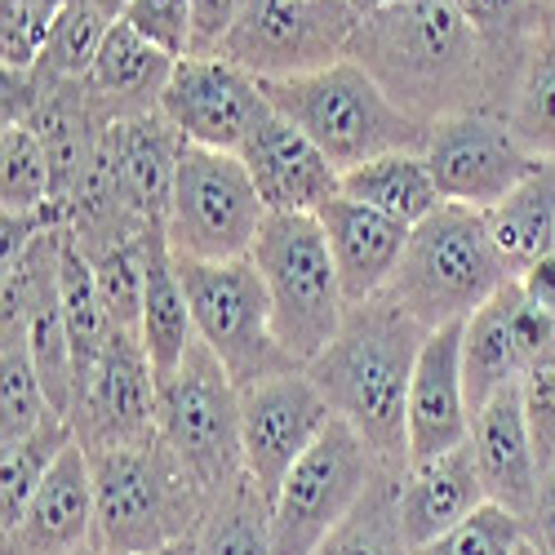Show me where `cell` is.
I'll return each mask as SVG.
<instances>
[{
  "instance_id": "ffe728a7",
  "label": "cell",
  "mask_w": 555,
  "mask_h": 555,
  "mask_svg": "<svg viewBox=\"0 0 555 555\" xmlns=\"http://www.w3.org/2000/svg\"><path fill=\"white\" fill-rule=\"evenodd\" d=\"M182 147L188 143H182L178 129L160 116V107L107 125L112 173H116L120 201L138 227H165Z\"/></svg>"
},
{
  "instance_id": "e0dca14e",
  "label": "cell",
  "mask_w": 555,
  "mask_h": 555,
  "mask_svg": "<svg viewBox=\"0 0 555 555\" xmlns=\"http://www.w3.org/2000/svg\"><path fill=\"white\" fill-rule=\"evenodd\" d=\"M476 409L467 396V374H462V320L440 325L427 334L418 364H413L409 383V467L413 462H431L440 453H453L472 440Z\"/></svg>"
},
{
  "instance_id": "4dcf8cb0",
  "label": "cell",
  "mask_w": 555,
  "mask_h": 555,
  "mask_svg": "<svg viewBox=\"0 0 555 555\" xmlns=\"http://www.w3.org/2000/svg\"><path fill=\"white\" fill-rule=\"evenodd\" d=\"M72 440H76L72 418L50 413V418H44L27 440L5 449V462H0V533H10L23 520L36 489L44 485V476H50V467Z\"/></svg>"
},
{
  "instance_id": "83f0119b",
  "label": "cell",
  "mask_w": 555,
  "mask_h": 555,
  "mask_svg": "<svg viewBox=\"0 0 555 555\" xmlns=\"http://www.w3.org/2000/svg\"><path fill=\"white\" fill-rule=\"evenodd\" d=\"M506 125L520 138V147L533 160H555V31L538 27L529 40L525 67L516 76L512 103H506Z\"/></svg>"
},
{
  "instance_id": "d6986e66",
  "label": "cell",
  "mask_w": 555,
  "mask_h": 555,
  "mask_svg": "<svg viewBox=\"0 0 555 555\" xmlns=\"http://www.w3.org/2000/svg\"><path fill=\"white\" fill-rule=\"evenodd\" d=\"M241 160L249 165V178L267 214H320L330 201L343 196V173L334 169V160L275 112L258 120Z\"/></svg>"
},
{
  "instance_id": "ac0fdd59",
  "label": "cell",
  "mask_w": 555,
  "mask_h": 555,
  "mask_svg": "<svg viewBox=\"0 0 555 555\" xmlns=\"http://www.w3.org/2000/svg\"><path fill=\"white\" fill-rule=\"evenodd\" d=\"M0 555H99L94 467L80 440L59 453L23 520L5 533Z\"/></svg>"
},
{
  "instance_id": "f1b7e54d",
  "label": "cell",
  "mask_w": 555,
  "mask_h": 555,
  "mask_svg": "<svg viewBox=\"0 0 555 555\" xmlns=\"http://www.w3.org/2000/svg\"><path fill=\"white\" fill-rule=\"evenodd\" d=\"M59 298H63L72 356H76V383H80L89 374V364L103 356V347L112 343L116 330H112V320L103 311V298H99L94 262H89V254L72 241L67 227H63V254H59Z\"/></svg>"
},
{
  "instance_id": "c3c4849f",
  "label": "cell",
  "mask_w": 555,
  "mask_h": 555,
  "mask_svg": "<svg viewBox=\"0 0 555 555\" xmlns=\"http://www.w3.org/2000/svg\"><path fill=\"white\" fill-rule=\"evenodd\" d=\"M516 555H546V551H542V546H538V542H533V538H525V542H520V551H516Z\"/></svg>"
},
{
  "instance_id": "2e32d148",
  "label": "cell",
  "mask_w": 555,
  "mask_h": 555,
  "mask_svg": "<svg viewBox=\"0 0 555 555\" xmlns=\"http://www.w3.org/2000/svg\"><path fill=\"white\" fill-rule=\"evenodd\" d=\"M555 347V315L529 302L520 281L498 289L480 311L462 320V374H467L472 409H480L502 387L520 383L525 369Z\"/></svg>"
},
{
  "instance_id": "30bf717a",
  "label": "cell",
  "mask_w": 555,
  "mask_h": 555,
  "mask_svg": "<svg viewBox=\"0 0 555 555\" xmlns=\"http://www.w3.org/2000/svg\"><path fill=\"white\" fill-rule=\"evenodd\" d=\"M387 467L343 418H334L285 476L281 493L271 502V538L275 555H315L356 506L374 489Z\"/></svg>"
},
{
  "instance_id": "4fadbf2b",
  "label": "cell",
  "mask_w": 555,
  "mask_h": 555,
  "mask_svg": "<svg viewBox=\"0 0 555 555\" xmlns=\"http://www.w3.org/2000/svg\"><path fill=\"white\" fill-rule=\"evenodd\" d=\"M334 423L330 400L320 396L307 369H289L258 387L241 391V449H245V476L275 502L285 476L298 467V457L325 436Z\"/></svg>"
},
{
  "instance_id": "9c48e42d",
  "label": "cell",
  "mask_w": 555,
  "mask_h": 555,
  "mask_svg": "<svg viewBox=\"0 0 555 555\" xmlns=\"http://www.w3.org/2000/svg\"><path fill=\"white\" fill-rule=\"evenodd\" d=\"M262 222H267V205L241 156L182 147L165 214V241L173 258H192V262L249 258Z\"/></svg>"
},
{
  "instance_id": "8d00e7d4",
  "label": "cell",
  "mask_w": 555,
  "mask_h": 555,
  "mask_svg": "<svg viewBox=\"0 0 555 555\" xmlns=\"http://www.w3.org/2000/svg\"><path fill=\"white\" fill-rule=\"evenodd\" d=\"M525 538H529V525L520 516H512L498 502H485L480 512H472L462 525H453L449 533L418 546L413 555H516Z\"/></svg>"
},
{
  "instance_id": "f546056e",
  "label": "cell",
  "mask_w": 555,
  "mask_h": 555,
  "mask_svg": "<svg viewBox=\"0 0 555 555\" xmlns=\"http://www.w3.org/2000/svg\"><path fill=\"white\" fill-rule=\"evenodd\" d=\"M196 538H201V555H275L271 502L249 476H241L227 493L209 502Z\"/></svg>"
},
{
  "instance_id": "7dc6e473",
  "label": "cell",
  "mask_w": 555,
  "mask_h": 555,
  "mask_svg": "<svg viewBox=\"0 0 555 555\" xmlns=\"http://www.w3.org/2000/svg\"><path fill=\"white\" fill-rule=\"evenodd\" d=\"M89 5H94L99 14H107L112 23H120V18H125V10H129V0H89Z\"/></svg>"
},
{
  "instance_id": "d590c367",
  "label": "cell",
  "mask_w": 555,
  "mask_h": 555,
  "mask_svg": "<svg viewBox=\"0 0 555 555\" xmlns=\"http://www.w3.org/2000/svg\"><path fill=\"white\" fill-rule=\"evenodd\" d=\"M89 262H94L99 298H103L112 330L138 338V330H143V302H147V231L94 254Z\"/></svg>"
},
{
  "instance_id": "8fae6325",
  "label": "cell",
  "mask_w": 555,
  "mask_h": 555,
  "mask_svg": "<svg viewBox=\"0 0 555 555\" xmlns=\"http://www.w3.org/2000/svg\"><path fill=\"white\" fill-rule=\"evenodd\" d=\"M360 14L347 0H245L222 54L254 80H294L351 54Z\"/></svg>"
},
{
  "instance_id": "cb8c5ba5",
  "label": "cell",
  "mask_w": 555,
  "mask_h": 555,
  "mask_svg": "<svg viewBox=\"0 0 555 555\" xmlns=\"http://www.w3.org/2000/svg\"><path fill=\"white\" fill-rule=\"evenodd\" d=\"M173 63H178L173 54H165L160 44H152L143 31L120 18V23H112L103 50H99L94 67H89V76L80 80V89L107 120L156 112L165 85L173 76Z\"/></svg>"
},
{
  "instance_id": "74e56055",
  "label": "cell",
  "mask_w": 555,
  "mask_h": 555,
  "mask_svg": "<svg viewBox=\"0 0 555 555\" xmlns=\"http://www.w3.org/2000/svg\"><path fill=\"white\" fill-rule=\"evenodd\" d=\"M453 5L472 18V27L489 40L493 54L525 63L529 40L538 36V23H542V10L533 0H453Z\"/></svg>"
},
{
  "instance_id": "836d02e7",
  "label": "cell",
  "mask_w": 555,
  "mask_h": 555,
  "mask_svg": "<svg viewBox=\"0 0 555 555\" xmlns=\"http://www.w3.org/2000/svg\"><path fill=\"white\" fill-rule=\"evenodd\" d=\"M396 485L400 476L383 472L374 489L360 498L356 512L315 546V555H413L400 529V512H396Z\"/></svg>"
},
{
  "instance_id": "44dd1931",
  "label": "cell",
  "mask_w": 555,
  "mask_h": 555,
  "mask_svg": "<svg viewBox=\"0 0 555 555\" xmlns=\"http://www.w3.org/2000/svg\"><path fill=\"white\" fill-rule=\"evenodd\" d=\"M472 449H476V467H480L489 502L506 506V512L529 525L538 489H542V462H538V449H533V436L525 423L516 383L502 387L498 396H489L476 409Z\"/></svg>"
},
{
  "instance_id": "d4e9b609",
  "label": "cell",
  "mask_w": 555,
  "mask_h": 555,
  "mask_svg": "<svg viewBox=\"0 0 555 555\" xmlns=\"http://www.w3.org/2000/svg\"><path fill=\"white\" fill-rule=\"evenodd\" d=\"M138 338H143V347H147L156 383L169 378L173 369L188 360V351L196 343L188 289H182L178 258L165 241V227L147 231V302H143V330H138Z\"/></svg>"
},
{
  "instance_id": "7c38bea8",
  "label": "cell",
  "mask_w": 555,
  "mask_h": 555,
  "mask_svg": "<svg viewBox=\"0 0 555 555\" xmlns=\"http://www.w3.org/2000/svg\"><path fill=\"white\" fill-rule=\"evenodd\" d=\"M423 156L436 173L440 196L480 214L502 205L538 165L498 112H457L436 120L427 129Z\"/></svg>"
},
{
  "instance_id": "4316f807",
  "label": "cell",
  "mask_w": 555,
  "mask_h": 555,
  "mask_svg": "<svg viewBox=\"0 0 555 555\" xmlns=\"http://www.w3.org/2000/svg\"><path fill=\"white\" fill-rule=\"evenodd\" d=\"M343 196L378 209L404 227H418L423 218H431L444 205V196L436 188V173H431L423 152H391V156H378L360 169H347Z\"/></svg>"
},
{
  "instance_id": "bcb514c9",
  "label": "cell",
  "mask_w": 555,
  "mask_h": 555,
  "mask_svg": "<svg viewBox=\"0 0 555 555\" xmlns=\"http://www.w3.org/2000/svg\"><path fill=\"white\" fill-rule=\"evenodd\" d=\"M152 555H201V538L192 533V538H182V542H173V546H160V551H152Z\"/></svg>"
},
{
  "instance_id": "d6a6232c",
  "label": "cell",
  "mask_w": 555,
  "mask_h": 555,
  "mask_svg": "<svg viewBox=\"0 0 555 555\" xmlns=\"http://www.w3.org/2000/svg\"><path fill=\"white\" fill-rule=\"evenodd\" d=\"M112 31V18L99 14L89 0H67L59 10L54 27H50V40L40 50V63L31 67L44 85H80L94 67L103 40Z\"/></svg>"
},
{
  "instance_id": "f35d334b",
  "label": "cell",
  "mask_w": 555,
  "mask_h": 555,
  "mask_svg": "<svg viewBox=\"0 0 555 555\" xmlns=\"http://www.w3.org/2000/svg\"><path fill=\"white\" fill-rule=\"evenodd\" d=\"M67 0H5L0 10V54L5 72H31L50 40V27Z\"/></svg>"
},
{
  "instance_id": "681fc988",
  "label": "cell",
  "mask_w": 555,
  "mask_h": 555,
  "mask_svg": "<svg viewBox=\"0 0 555 555\" xmlns=\"http://www.w3.org/2000/svg\"><path fill=\"white\" fill-rule=\"evenodd\" d=\"M542 27H551V31H555V0H551L546 14H542Z\"/></svg>"
},
{
  "instance_id": "9a60e30c",
  "label": "cell",
  "mask_w": 555,
  "mask_h": 555,
  "mask_svg": "<svg viewBox=\"0 0 555 555\" xmlns=\"http://www.w3.org/2000/svg\"><path fill=\"white\" fill-rule=\"evenodd\" d=\"M262 85L227 59H178L160 94V116L188 147L241 156L249 133L267 116Z\"/></svg>"
},
{
  "instance_id": "7a4b0ae2",
  "label": "cell",
  "mask_w": 555,
  "mask_h": 555,
  "mask_svg": "<svg viewBox=\"0 0 555 555\" xmlns=\"http://www.w3.org/2000/svg\"><path fill=\"white\" fill-rule=\"evenodd\" d=\"M427 325L409 315L391 294H378L360 307H347L338 338L320 351L307 374L391 476L409 472V383L427 343Z\"/></svg>"
},
{
  "instance_id": "f6af8a7d",
  "label": "cell",
  "mask_w": 555,
  "mask_h": 555,
  "mask_svg": "<svg viewBox=\"0 0 555 555\" xmlns=\"http://www.w3.org/2000/svg\"><path fill=\"white\" fill-rule=\"evenodd\" d=\"M347 5L364 18V14H378V10H391V5H404V0H347Z\"/></svg>"
},
{
  "instance_id": "6da1fadb",
  "label": "cell",
  "mask_w": 555,
  "mask_h": 555,
  "mask_svg": "<svg viewBox=\"0 0 555 555\" xmlns=\"http://www.w3.org/2000/svg\"><path fill=\"white\" fill-rule=\"evenodd\" d=\"M347 59H356L400 112L427 129L457 112L506 116L525 67L493 54L453 0H404L364 14Z\"/></svg>"
},
{
  "instance_id": "1f68e13d",
  "label": "cell",
  "mask_w": 555,
  "mask_h": 555,
  "mask_svg": "<svg viewBox=\"0 0 555 555\" xmlns=\"http://www.w3.org/2000/svg\"><path fill=\"white\" fill-rule=\"evenodd\" d=\"M50 413H59L40 387V369L31 360V343L23 325H5L0 343V444L27 440Z\"/></svg>"
},
{
  "instance_id": "603a6c76",
  "label": "cell",
  "mask_w": 555,
  "mask_h": 555,
  "mask_svg": "<svg viewBox=\"0 0 555 555\" xmlns=\"http://www.w3.org/2000/svg\"><path fill=\"white\" fill-rule=\"evenodd\" d=\"M485 502H489V493H485V480L476 467L472 440L453 453L431 457V462H413L396 485L400 529H404V542L413 551L436 542L453 525H462L472 512H480Z\"/></svg>"
},
{
  "instance_id": "7bdbcfd3",
  "label": "cell",
  "mask_w": 555,
  "mask_h": 555,
  "mask_svg": "<svg viewBox=\"0 0 555 555\" xmlns=\"http://www.w3.org/2000/svg\"><path fill=\"white\" fill-rule=\"evenodd\" d=\"M529 538L555 555V467L542 476V489H538V502H533V516H529Z\"/></svg>"
},
{
  "instance_id": "8992f818",
  "label": "cell",
  "mask_w": 555,
  "mask_h": 555,
  "mask_svg": "<svg viewBox=\"0 0 555 555\" xmlns=\"http://www.w3.org/2000/svg\"><path fill=\"white\" fill-rule=\"evenodd\" d=\"M249 258L262 271L271 298L275 343L285 347L298 369H307L338 338L347 320V298L338 285L325 227L315 214H267Z\"/></svg>"
},
{
  "instance_id": "277c9868",
  "label": "cell",
  "mask_w": 555,
  "mask_h": 555,
  "mask_svg": "<svg viewBox=\"0 0 555 555\" xmlns=\"http://www.w3.org/2000/svg\"><path fill=\"white\" fill-rule=\"evenodd\" d=\"M89 467H94L103 555H152L201 533L209 498L160 436L152 444L89 453Z\"/></svg>"
},
{
  "instance_id": "3957f363",
  "label": "cell",
  "mask_w": 555,
  "mask_h": 555,
  "mask_svg": "<svg viewBox=\"0 0 555 555\" xmlns=\"http://www.w3.org/2000/svg\"><path fill=\"white\" fill-rule=\"evenodd\" d=\"M275 116L302 129L311 143L334 160L338 173L360 169L391 152H423L427 125L400 112L387 89L356 59H343L325 72L294 80H258Z\"/></svg>"
},
{
  "instance_id": "b9f144b4",
  "label": "cell",
  "mask_w": 555,
  "mask_h": 555,
  "mask_svg": "<svg viewBox=\"0 0 555 555\" xmlns=\"http://www.w3.org/2000/svg\"><path fill=\"white\" fill-rule=\"evenodd\" d=\"M245 10V0H192V54L188 59H218Z\"/></svg>"
},
{
  "instance_id": "5bb4252c",
  "label": "cell",
  "mask_w": 555,
  "mask_h": 555,
  "mask_svg": "<svg viewBox=\"0 0 555 555\" xmlns=\"http://www.w3.org/2000/svg\"><path fill=\"white\" fill-rule=\"evenodd\" d=\"M72 431L89 453L152 444L156 431V369L147 360L143 338L112 334L103 356L89 364L76 383L72 400Z\"/></svg>"
},
{
  "instance_id": "7402d4cb",
  "label": "cell",
  "mask_w": 555,
  "mask_h": 555,
  "mask_svg": "<svg viewBox=\"0 0 555 555\" xmlns=\"http://www.w3.org/2000/svg\"><path fill=\"white\" fill-rule=\"evenodd\" d=\"M315 218L325 227V241H330V254L338 267V285H343L347 307H360L369 298L387 294L391 275L409 249L413 227L369 209L360 201H347V196L330 201Z\"/></svg>"
},
{
  "instance_id": "ee69618b",
  "label": "cell",
  "mask_w": 555,
  "mask_h": 555,
  "mask_svg": "<svg viewBox=\"0 0 555 555\" xmlns=\"http://www.w3.org/2000/svg\"><path fill=\"white\" fill-rule=\"evenodd\" d=\"M520 289L529 294V302H538L542 311H551V315H555V254H551V258H542L533 271H525V275H520Z\"/></svg>"
},
{
  "instance_id": "ba28073f",
  "label": "cell",
  "mask_w": 555,
  "mask_h": 555,
  "mask_svg": "<svg viewBox=\"0 0 555 555\" xmlns=\"http://www.w3.org/2000/svg\"><path fill=\"white\" fill-rule=\"evenodd\" d=\"M178 275L182 289H188L196 343L214 351V360L241 391L298 369L285 356V347L275 343L271 298L254 258H231V262L178 258Z\"/></svg>"
},
{
  "instance_id": "ab89813d",
  "label": "cell",
  "mask_w": 555,
  "mask_h": 555,
  "mask_svg": "<svg viewBox=\"0 0 555 555\" xmlns=\"http://www.w3.org/2000/svg\"><path fill=\"white\" fill-rule=\"evenodd\" d=\"M520 391V409H525V423L542 462V476L555 467V347L542 351L516 383Z\"/></svg>"
},
{
  "instance_id": "484cf974",
  "label": "cell",
  "mask_w": 555,
  "mask_h": 555,
  "mask_svg": "<svg viewBox=\"0 0 555 555\" xmlns=\"http://www.w3.org/2000/svg\"><path fill=\"white\" fill-rule=\"evenodd\" d=\"M485 222L506 271H512V281H520L525 271L551 258L555 254V160H538L520 188L485 214Z\"/></svg>"
},
{
  "instance_id": "52a82bcc",
  "label": "cell",
  "mask_w": 555,
  "mask_h": 555,
  "mask_svg": "<svg viewBox=\"0 0 555 555\" xmlns=\"http://www.w3.org/2000/svg\"><path fill=\"white\" fill-rule=\"evenodd\" d=\"M156 431L209 502L245 476L241 387L205 343H192L188 360L156 383Z\"/></svg>"
},
{
  "instance_id": "f907efd6",
  "label": "cell",
  "mask_w": 555,
  "mask_h": 555,
  "mask_svg": "<svg viewBox=\"0 0 555 555\" xmlns=\"http://www.w3.org/2000/svg\"><path fill=\"white\" fill-rule=\"evenodd\" d=\"M533 5H538V10H542V14H546V5H551V0H533Z\"/></svg>"
},
{
  "instance_id": "816d5d0a",
  "label": "cell",
  "mask_w": 555,
  "mask_h": 555,
  "mask_svg": "<svg viewBox=\"0 0 555 555\" xmlns=\"http://www.w3.org/2000/svg\"><path fill=\"white\" fill-rule=\"evenodd\" d=\"M99 555H103V551H99Z\"/></svg>"
},
{
  "instance_id": "60d3db41",
  "label": "cell",
  "mask_w": 555,
  "mask_h": 555,
  "mask_svg": "<svg viewBox=\"0 0 555 555\" xmlns=\"http://www.w3.org/2000/svg\"><path fill=\"white\" fill-rule=\"evenodd\" d=\"M125 23L173 59L192 54V0H129Z\"/></svg>"
},
{
  "instance_id": "5b68a950",
  "label": "cell",
  "mask_w": 555,
  "mask_h": 555,
  "mask_svg": "<svg viewBox=\"0 0 555 555\" xmlns=\"http://www.w3.org/2000/svg\"><path fill=\"white\" fill-rule=\"evenodd\" d=\"M506 285H512V271L489 236L485 214L444 201L409 231V249L387 294L427 330H440L480 311Z\"/></svg>"
},
{
  "instance_id": "e575fe53",
  "label": "cell",
  "mask_w": 555,
  "mask_h": 555,
  "mask_svg": "<svg viewBox=\"0 0 555 555\" xmlns=\"http://www.w3.org/2000/svg\"><path fill=\"white\" fill-rule=\"evenodd\" d=\"M0 196H5V214L54 209V169L36 125H5V133H0Z\"/></svg>"
}]
</instances>
